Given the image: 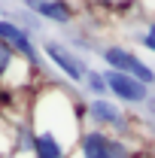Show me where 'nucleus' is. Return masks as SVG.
Masks as SVG:
<instances>
[{"label":"nucleus","mask_w":155,"mask_h":158,"mask_svg":"<svg viewBox=\"0 0 155 158\" xmlns=\"http://www.w3.org/2000/svg\"><path fill=\"white\" fill-rule=\"evenodd\" d=\"M140 43H143L149 52H155V24H149V31L143 34V40H140Z\"/></svg>","instance_id":"11"},{"label":"nucleus","mask_w":155,"mask_h":158,"mask_svg":"<svg viewBox=\"0 0 155 158\" xmlns=\"http://www.w3.org/2000/svg\"><path fill=\"white\" fill-rule=\"evenodd\" d=\"M82 158H122L116 143H110V140L103 137V134H97V131H88V134H82Z\"/></svg>","instance_id":"5"},{"label":"nucleus","mask_w":155,"mask_h":158,"mask_svg":"<svg viewBox=\"0 0 155 158\" xmlns=\"http://www.w3.org/2000/svg\"><path fill=\"white\" fill-rule=\"evenodd\" d=\"M46 55L52 58V64H55V67H58L67 79H73V82L85 79V67H82V61L73 58L64 46H58V43H46Z\"/></svg>","instance_id":"4"},{"label":"nucleus","mask_w":155,"mask_h":158,"mask_svg":"<svg viewBox=\"0 0 155 158\" xmlns=\"http://www.w3.org/2000/svg\"><path fill=\"white\" fill-rule=\"evenodd\" d=\"M12 61H15V55H12V52H9V49H6V46L0 43V79H3L6 73H9V67H12Z\"/></svg>","instance_id":"10"},{"label":"nucleus","mask_w":155,"mask_h":158,"mask_svg":"<svg viewBox=\"0 0 155 158\" xmlns=\"http://www.w3.org/2000/svg\"><path fill=\"white\" fill-rule=\"evenodd\" d=\"M0 43L12 52V55H24L27 61H37V49H34V43H31V34L19 27L15 21H6L0 19Z\"/></svg>","instance_id":"3"},{"label":"nucleus","mask_w":155,"mask_h":158,"mask_svg":"<svg viewBox=\"0 0 155 158\" xmlns=\"http://www.w3.org/2000/svg\"><path fill=\"white\" fill-rule=\"evenodd\" d=\"M34 155L37 158H64V146L58 143V137L52 131H43L34 137Z\"/></svg>","instance_id":"7"},{"label":"nucleus","mask_w":155,"mask_h":158,"mask_svg":"<svg viewBox=\"0 0 155 158\" xmlns=\"http://www.w3.org/2000/svg\"><path fill=\"white\" fill-rule=\"evenodd\" d=\"M146 100H149V110L155 113V98H146Z\"/></svg>","instance_id":"12"},{"label":"nucleus","mask_w":155,"mask_h":158,"mask_svg":"<svg viewBox=\"0 0 155 158\" xmlns=\"http://www.w3.org/2000/svg\"><path fill=\"white\" fill-rule=\"evenodd\" d=\"M103 58H107V64H110L113 73L131 76V79H137V82H143L146 88L155 85V70H152V67H146L134 52H128V49H122V46H110V49L103 52Z\"/></svg>","instance_id":"1"},{"label":"nucleus","mask_w":155,"mask_h":158,"mask_svg":"<svg viewBox=\"0 0 155 158\" xmlns=\"http://www.w3.org/2000/svg\"><path fill=\"white\" fill-rule=\"evenodd\" d=\"M85 82L94 94H107V82H103V73H94V70H85Z\"/></svg>","instance_id":"9"},{"label":"nucleus","mask_w":155,"mask_h":158,"mask_svg":"<svg viewBox=\"0 0 155 158\" xmlns=\"http://www.w3.org/2000/svg\"><path fill=\"white\" fill-rule=\"evenodd\" d=\"M88 116L97 118V122H110V125H119V122H122L119 106L110 103V100H91V103H88Z\"/></svg>","instance_id":"8"},{"label":"nucleus","mask_w":155,"mask_h":158,"mask_svg":"<svg viewBox=\"0 0 155 158\" xmlns=\"http://www.w3.org/2000/svg\"><path fill=\"white\" fill-rule=\"evenodd\" d=\"M103 82H107V91H113L125 103H146V98H149V88L143 82H137L131 76H122V73H113V70L103 73Z\"/></svg>","instance_id":"2"},{"label":"nucleus","mask_w":155,"mask_h":158,"mask_svg":"<svg viewBox=\"0 0 155 158\" xmlns=\"http://www.w3.org/2000/svg\"><path fill=\"white\" fill-rule=\"evenodd\" d=\"M31 12H37L43 19H52V21H70L73 19V9L64 6V3H52V0H40V3H27Z\"/></svg>","instance_id":"6"}]
</instances>
